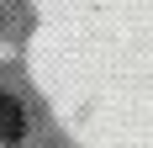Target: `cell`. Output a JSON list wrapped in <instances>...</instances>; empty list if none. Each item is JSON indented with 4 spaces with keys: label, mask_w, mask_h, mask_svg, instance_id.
<instances>
[{
    "label": "cell",
    "mask_w": 153,
    "mask_h": 148,
    "mask_svg": "<svg viewBox=\"0 0 153 148\" xmlns=\"http://www.w3.org/2000/svg\"><path fill=\"white\" fill-rule=\"evenodd\" d=\"M21 132H27V111H21V101L0 95V138H5V143H16Z\"/></svg>",
    "instance_id": "obj_1"
}]
</instances>
